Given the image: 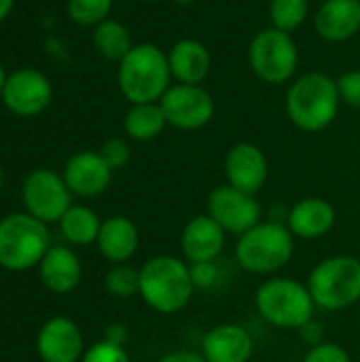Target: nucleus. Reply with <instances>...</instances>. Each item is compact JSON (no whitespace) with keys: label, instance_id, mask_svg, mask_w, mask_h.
Instances as JSON below:
<instances>
[{"label":"nucleus","instance_id":"15","mask_svg":"<svg viewBox=\"0 0 360 362\" xmlns=\"http://www.w3.org/2000/svg\"><path fill=\"white\" fill-rule=\"evenodd\" d=\"M225 229L210 214L193 216L180 233L182 259L189 265L216 261L225 250Z\"/></svg>","mask_w":360,"mask_h":362},{"label":"nucleus","instance_id":"13","mask_svg":"<svg viewBox=\"0 0 360 362\" xmlns=\"http://www.w3.org/2000/svg\"><path fill=\"white\" fill-rule=\"evenodd\" d=\"M36 352L42 362H81L85 341L79 325L66 316L49 318L36 335Z\"/></svg>","mask_w":360,"mask_h":362},{"label":"nucleus","instance_id":"38","mask_svg":"<svg viewBox=\"0 0 360 362\" xmlns=\"http://www.w3.org/2000/svg\"><path fill=\"white\" fill-rule=\"evenodd\" d=\"M4 83H6V74H4V68H2V64H0V93H2Z\"/></svg>","mask_w":360,"mask_h":362},{"label":"nucleus","instance_id":"10","mask_svg":"<svg viewBox=\"0 0 360 362\" xmlns=\"http://www.w3.org/2000/svg\"><path fill=\"white\" fill-rule=\"evenodd\" d=\"M168 125L185 132L206 127L214 117V100L202 85H170L159 100Z\"/></svg>","mask_w":360,"mask_h":362},{"label":"nucleus","instance_id":"33","mask_svg":"<svg viewBox=\"0 0 360 362\" xmlns=\"http://www.w3.org/2000/svg\"><path fill=\"white\" fill-rule=\"evenodd\" d=\"M191 278L195 288H210L219 282V267L216 261L212 263H193L191 265Z\"/></svg>","mask_w":360,"mask_h":362},{"label":"nucleus","instance_id":"3","mask_svg":"<svg viewBox=\"0 0 360 362\" xmlns=\"http://www.w3.org/2000/svg\"><path fill=\"white\" fill-rule=\"evenodd\" d=\"M117 78L121 93L132 104L159 102L172 81L168 53L151 42L134 45V49L121 59Z\"/></svg>","mask_w":360,"mask_h":362},{"label":"nucleus","instance_id":"37","mask_svg":"<svg viewBox=\"0 0 360 362\" xmlns=\"http://www.w3.org/2000/svg\"><path fill=\"white\" fill-rule=\"evenodd\" d=\"M13 4H15V0H0V21H4L11 15Z\"/></svg>","mask_w":360,"mask_h":362},{"label":"nucleus","instance_id":"5","mask_svg":"<svg viewBox=\"0 0 360 362\" xmlns=\"http://www.w3.org/2000/svg\"><path fill=\"white\" fill-rule=\"evenodd\" d=\"M259 316L278 329H301L314 320V299L308 284L293 278H269L255 295Z\"/></svg>","mask_w":360,"mask_h":362},{"label":"nucleus","instance_id":"18","mask_svg":"<svg viewBox=\"0 0 360 362\" xmlns=\"http://www.w3.org/2000/svg\"><path fill=\"white\" fill-rule=\"evenodd\" d=\"M337 223V212L331 202L323 197H306L297 202L286 214V227L295 238L318 240L327 235Z\"/></svg>","mask_w":360,"mask_h":362},{"label":"nucleus","instance_id":"22","mask_svg":"<svg viewBox=\"0 0 360 362\" xmlns=\"http://www.w3.org/2000/svg\"><path fill=\"white\" fill-rule=\"evenodd\" d=\"M98 250L100 255L110 261L112 265L127 263L140 246V233L134 221L125 216H110L102 221L100 235H98Z\"/></svg>","mask_w":360,"mask_h":362},{"label":"nucleus","instance_id":"11","mask_svg":"<svg viewBox=\"0 0 360 362\" xmlns=\"http://www.w3.org/2000/svg\"><path fill=\"white\" fill-rule=\"evenodd\" d=\"M208 214L225 229V233L244 235L261 223V206L255 195L242 193L231 185H221L208 195Z\"/></svg>","mask_w":360,"mask_h":362},{"label":"nucleus","instance_id":"12","mask_svg":"<svg viewBox=\"0 0 360 362\" xmlns=\"http://www.w3.org/2000/svg\"><path fill=\"white\" fill-rule=\"evenodd\" d=\"M0 95L4 106L17 117H34L49 106L53 89L42 72L23 68L6 76Z\"/></svg>","mask_w":360,"mask_h":362},{"label":"nucleus","instance_id":"2","mask_svg":"<svg viewBox=\"0 0 360 362\" xmlns=\"http://www.w3.org/2000/svg\"><path fill=\"white\" fill-rule=\"evenodd\" d=\"M337 81L323 72L299 76L286 91V115L291 123L308 134L327 129L339 112Z\"/></svg>","mask_w":360,"mask_h":362},{"label":"nucleus","instance_id":"27","mask_svg":"<svg viewBox=\"0 0 360 362\" xmlns=\"http://www.w3.org/2000/svg\"><path fill=\"white\" fill-rule=\"evenodd\" d=\"M104 286L108 295L117 299H132L134 295H140V269L127 263L112 265V269L104 278Z\"/></svg>","mask_w":360,"mask_h":362},{"label":"nucleus","instance_id":"9","mask_svg":"<svg viewBox=\"0 0 360 362\" xmlns=\"http://www.w3.org/2000/svg\"><path fill=\"white\" fill-rule=\"evenodd\" d=\"M21 202L28 214L42 223H59L70 208V189L53 170H34L21 187Z\"/></svg>","mask_w":360,"mask_h":362},{"label":"nucleus","instance_id":"34","mask_svg":"<svg viewBox=\"0 0 360 362\" xmlns=\"http://www.w3.org/2000/svg\"><path fill=\"white\" fill-rule=\"evenodd\" d=\"M299 331V335H301V339L310 346V348H314V346H318V344H323L325 341V333H323V327L316 322V320H310V322H306L301 329H297Z\"/></svg>","mask_w":360,"mask_h":362},{"label":"nucleus","instance_id":"20","mask_svg":"<svg viewBox=\"0 0 360 362\" xmlns=\"http://www.w3.org/2000/svg\"><path fill=\"white\" fill-rule=\"evenodd\" d=\"M172 78L180 85H202L210 74V51L195 38H182L168 51Z\"/></svg>","mask_w":360,"mask_h":362},{"label":"nucleus","instance_id":"28","mask_svg":"<svg viewBox=\"0 0 360 362\" xmlns=\"http://www.w3.org/2000/svg\"><path fill=\"white\" fill-rule=\"evenodd\" d=\"M112 8V0H68V15L81 25L102 23Z\"/></svg>","mask_w":360,"mask_h":362},{"label":"nucleus","instance_id":"14","mask_svg":"<svg viewBox=\"0 0 360 362\" xmlns=\"http://www.w3.org/2000/svg\"><path fill=\"white\" fill-rule=\"evenodd\" d=\"M225 176L227 185L236 187L242 193L257 195L269 174L265 153L252 142H238L225 155Z\"/></svg>","mask_w":360,"mask_h":362},{"label":"nucleus","instance_id":"6","mask_svg":"<svg viewBox=\"0 0 360 362\" xmlns=\"http://www.w3.org/2000/svg\"><path fill=\"white\" fill-rule=\"evenodd\" d=\"M51 248L47 223L28 212H15L0 221V267L25 272L40 265Z\"/></svg>","mask_w":360,"mask_h":362},{"label":"nucleus","instance_id":"32","mask_svg":"<svg viewBox=\"0 0 360 362\" xmlns=\"http://www.w3.org/2000/svg\"><path fill=\"white\" fill-rule=\"evenodd\" d=\"M339 98L344 104L360 110V70H348L337 78Z\"/></svg>","mask_w":360,"mask_h":362},{"label":"nucleus","instance_id":"39","mask_svg":"<svg viewBox=\"0 0 360 362\" xmlns=\"http://www.w3.org/2000/svg\"><path fill=\"white\" fill-rule=\"evenodd\" d=\"M176 4H193L195 0H174Z\"/></svg>","mask_w":360,"mask_h":362},{"label":"nucleus","instance_id":"1","mask_svg":"<svg viewBox=\"0 0 360 362\" xmlns=\"http://www.w3.org/2000/svg\"><path fill=\"white\" fill-rule=\"evenodd\" d=\"M195 293L191 265L172 255L151 257L140 267V297L157 314L182 312Z\"/></svg>","mask_w":360,"mask_h":362},{"label":"nucleus","instance_id":"31","mask_svg":"<svg viewBox=\"0 0 360 362\" xmlns=\"http://www.w3.org/2000/svg\"><path fill=\"white\" fill-rule=\"evenodd\" d=\"M303 362H352V358L342 346L333 341H323L308 350Z\"/></svg>","mask_w":360,"mask_h":362},{"label":"nucleus","instance_id":"25","mask_svg":"<svg viewBox=\"0 0 360 362\" xmlns=\"http://www.w3.org/2000/svg\"><path fill=\"white\" fill-rule=\"evenodd\" d=\"M93 45L106 59H117V62H121L134 49L129 30L115 19H104L102 23L95 25Z\"/></svg>","mask_w":360,"mask_h":362},{"label":"nucleus","instance_id":"23","mask_svg":"<svg viewBox=\"0 0 360 362\" xmlns=\"http://www.w3.org/2000/svg\"><path fill=\"white\" fill-rule=\"evenodd\" d=\"M166 125H168V119H166L159 102L132 104V108L127 110V115L123 119L125 134L138 142H146V140L157 138L166 129Z\"/></svg>","mask_w":360,"mask_h":362},{"label":"nucleus","instance_id":"4","mask_svg":"<svg viewBox=\"0 0 360 362\" xmlns=\"http://www.w3.org/2000/svg\"><path fill=\"white\" fill-rule=\"evenodd\" d=\"M295 255V235L280 221H265L238 238L236 261L242 269L257 276L280 272Z\"/></svg>","mask_w":360,"mask_h":362},{"label":"nucleus","instance_id":"35","mask_svg":"<svg viewBox=\"0 0 360 362\" xmlns=\"http://www.w3.org/2000/svg\"><path fill=\"white\" fill-rule=\"evenodd\" d=\"M157 362H208L202 352H193V350H174L163 354Z\"/></svg>","mask_w":360,"mask_h":362},{"label":"nucleus","instance_id":"7","mask_svg":"<svg viewBox=\"0 0 360 362\" xmlns=\"http://www.w3.org/2000/svg\"><path fill=\"white\" fill-rule=\"evenodd\" d=\"M308 288L314 303L327 312L352 308L360 301V259L350 255L323 259L310 272Z\"/></svg>","mask_w":360,"mask_h":362},{"label":"nucleus","instance_id":"21","mask_svg":"<svg viewBox=\"0 0 360 362\" xmlns=\"http://www.w3.org/2000/svg\"><path fill=\"white\" fill-rule=\"evenodd\" d=\"M38 272L42 286L55 295L72 293L83 278L81 261L68 246H51L40 261Z\"/></svg>","mask_w":360,"mask_h":362},{"label":"nucleus","instance_id":"26","mask_svg":"<svg viewBox=\"0 0 360 362\" xmlns=\"http://www.w3.org/2000/svg\"><path fill=\"white\" fill-rule=\"evenodd\" d=\"M308 8H310L308 0H272L269 2L272 25L291 34L306 21Z\"/></svg>","mask_w":360,"mask_h":362},{"label":"nucleus","instance_id":"40","mask_svg":"<svg viewBox=\"0 0 360 362\" xmlns=\"http://www.w3.org/2000/svg\"><path fill=\"white\" fill-rule=\"evenodd\" d=\"M140 2H149V0H140Z\"/></svg>","mask_w":360,"mask_h":362},{"label":"nucleus","instance_id":"30","mask_svg":"<svg viewBox=\"0 0 360 362\" xmlns=\"http://www.w3.org/2000/svg\"><path fill=\"white\" fill-rule=\"evenodd\" d=\"M100 155L108 163V168L115 172V170H121V168L127 165V161L132 157V151H129V144L123 138H110V140L104 142Z\"/></svg>","mask_w":360,"mask_h":362},{"label":"nucleus","instance_id":"17","mask_svg":"<svg viewBox=\"0 0 360 362\" xmlns=\"http://www.w3.org/2000/svg\"><path fill=\"white\" fill-rule=\"evenodd\" d=\"M252 354L255 339L242 325H216L202 339V356L208 362H248Z\"/></svg>","mask_w":360,"mask_h":362},{"label":"nucleus","instance_id":"29","mask_svg":"<svg viewBox=\"0 0 360 362\" xmlns=\"http://www.w3.org/2000/svg\"><path fill=\"white\" fill-rule=\"evenodd\" d=\"M81 362H132L129 354L125 352V346H117L110 344L106 339L95 341L93 346H89L83 354Z\"/></svg>","mask_w":360,"mask_h":362},{"label":"nucleus","instance_id":"24","mask_svg":"<svg viewBox=\"0 0 360 362\" xmlns=\"http://www.w3.org/2000/svg\"><path fill=\"white\" fill-rule=\"evenodd\" d=\"M102 221L87 206H70L68 212L59 218L62 235L76 246H89L98 242Z\"/></svg>","mask_w":360,"mask_h":362},{"label":"nucleus","instance_id":"36","mask_svg":"<svg viewBox=\"0 0 360 362\" xmlns=\"http://www.w3.org/2000/svg\"><path fill=\"white\" fill-rule=\"evenodd\" d=\"M104 339L110 341V344H117V346H125L127 339H129V333L123 325L115 322V325H108L106 327V333H104Z\"/></svg>","mask_w":360,"mask_h":362},{"label":"nucleus","instance_id":"16","mask_svg":"<svg viewBox=\"0 0 360 362\" xmlns=\"http://www.w3.org/2000/svg\"><path fill=\"white\" fill-rule=\"evenodd\" d=\"M64 180L70 193L79 197H98L110 187L112 170L100 153L83 151L68 159L64 168Z\"/></svg>","mask_w":360,"mask_h":362},{"label":"nucleus","instance_id":"19","mask_svg":"<svg viewBox=\"0 0 360 362\" xmlns=\"http://www.w3.org/2000/svg\"><path fill=\"white\" fill-rule=\"evenodd\" d=\"M314 28L329 42H344L360 30V0H327L316 17Z\"/></svg>","mask_w":360,"mask_h":362},{"label":"nucleus","instance_id":"8","mask_svg":"<svg viewBox=\"0 0 360 362\" xmlns=\"http://www.w3.org/2000/svg\"><path fill=\"white\" fill-rule=\"evenodd\" d=\"M248 64L257 78L269 85H280L295 74L299 66V51L289 32L272 25L250 40Z\"/></svg>","mask_w":360,"mask_h":362}]
</instances>
